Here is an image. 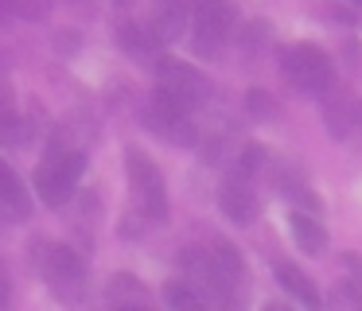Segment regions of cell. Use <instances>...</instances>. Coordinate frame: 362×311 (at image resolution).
<instances>
[{
	"mask_svg": "<svg viewBox=\"0 0 362 311\" xmlns=\"http://www.w3.org/2000/svg\"><path fill=\"white\" fill-rule=\"evenodd\" d=\"M354 117H358V113H354V101L339 93L335 105H327V129L335 132V136H346V132H351V124H354Z\"/></svg>",
	"mask_w": 362,
	"mask_h": 311,
	"instance_id": "cell-14",
	"label": "cell"
},
{
	"mask_svg": "<svg viewBox=\"0 0 362 311\" xmlns=\"http://www.w3.org/2000/svg\"><path fill=\"white\" fill-rule=\"evenodd\" d=\"M0 206L8 210V214H28V210H32L24 183H20L16 171H12L4 160H0Z\"/></svg>",
	"mask_w": 362,
	"mask_h": 311,
	"instance_id": "cell-11",
	"label": "cell"
},
{
	"mask_svg": "<svg viewBox=\"0 0 362 311\" xmlns=\"http://www.w3.org/2000/svg\"><path fill=\"white\" fill-rule=\"evenodd\" d=\"M218 206H222V214H226L230 222H238V225L257 222L261 202H257V194H253V187H250V175H230L226 183L218 187Z\"/></svg>",
	"mask_w": 362,
	"mask_h": 311,
	"instance_id": "cell-7",
	"label": "cell"
},
{
	"mask_svg": "<svg viewBox=\"0 0 362 311\" xmlns=\"http://www.w3.org/2000/svg\"><path fill=\"white\" fill-rule=\"evenodd\" d=\"M8 303V284H4V276H0V307Z\"/></svg>",
	"mask_w": 362,
	"mask_h": 311,
	"instance_id": "cell-16",
	"label": "cell"
},
{
	"mask_svg": "<svg viewBox=\"0 0 362 311\" xmlns=\"http://www.w3.org/2000/svg\"><path fill=\"white\" fill-rule=\"evenodd\" d=\"M191 23H195V35L203 51H218L230 35H234L238 12L230 0H199L195 12H191Z\"/></svg>",
	"mask_w": 362,
	"mask_h": 311,
	"instance_id": "cell-6",
	"label": "cell"
},
{
	"mask_svg": "<svg viewBox=\"0 0 362 311\" xmlns=\"http://www.w3.org/2000/svg\"><path fill=\"white\" fill-rule=\"evenodd\" d=\"M8 12H12V0H0V20H4Z\"/></svg>",
	"mask_w": 362,
	"mask_h": 311,
	"instance_id": "cell-18",
	"label": "cell"
},
{
	"mask_svg": "<svg viewBox=\"0 0 362 311\" xmlns=\"http://www.w3.org/2000/svg\"><path fill=\"white\" fill-rule=\"evenodd\" d=\"M276 280H281V288L288 295H296L300 303H304L308 311H315L320 307V292H315V284H312V276H308V272H300L296 264H281V269H276Z\"/></svg>",
	"mask_w": 362,
	"mask_h": 311,
	"instance_id": "cell-10",
	"label": "cell"
},
{
	"mask_svg": "<svg viewBox=\"0 0 362 311\" xmlns=\"http://www.w3.org/2000/svg\"><path fill=\"white\" fill-rule=\"evenodd\" d=\"M117 311H148V307H117Z\"/></svg>",
	"mask_w": 362,
	"mask_h": 311,
	"instance_id": "cell-19",
	"label": "cell"
},
{
	"mask_svg": "<svg viewBox=\"0 0 362 311\" xmlns=\"http://www.w3.org/2000/svg\"><path fill=\"white\" fill-rule=\"evenodd\" d=\"M144 124H148L160 140H168V144H183V148L195 144V124H191L187 109H183L180 101H172L164 90H156L148 98V105H144Z\"/></svg>",
	"mask_w": 362,
	"mask_h": 311,
	"instance_id": "cell-5",
	"label": "cell"
},
{
	"mask_svg": "<svg viewBox=\"0 0 362 311\" xmlns=\"http://www.w3.org/2000/svg\"><path fill=\"white\" fill-rule=\"evenodd\" d=\"M86 171V156L82 152H51L47 160L35 168V191L47 206H63L78 187V175Z\"/></svg>",
	"mask_w": 362,
	"mask_h": 311,
	"instance_id": "cell-2",
	"label": "cell"
},
{
	"mask_svg": "<svg viewBox=\"0 0 362 311\" xmlns=\"http://www.w3.org/2000/svg\"><path fill=\"white\" fill-rule=\"evenodd\" d=\"M156 78H160V90H164L172 101H180V105L187 109V113L211 101V82H206V74H203V70H195L191 62L160 59Z\"/></svg>",
	"mask_w": 362,
	"mask_h": 311,
	"instance_id": "cell-4",
	"label": "cell"
},
{
	"mask_svg": "<svg viewBox=\"0 0 362 311\" xmlns=\"http://www.w3.org/2000/svg\"><path fill=\"white\" fill-rule=\"evenodd\" d=\"M339 264H343V292L351 295L354 303H362V257L346 253Z\"/></svg>",
	"mask_w": 362,
	"mask_h": 311,
	"instance_id": "cell-15",
	"label": "cell"
},
{
	"mask_svg": "<svg viewBox=\"0 0 362 311\" xmlns=\"http://www.w3.org/2000/svg\"><path fill=\"white\" fill-rule=\"evenodd\" d=\"M281 66L292 90L300 93H327L331 90V59L315 43H292L281 51Z\"/></svg>",
	"mask_w": 362,
	"mask_h": 311,
	"instance_id": "cell-1",
	"label": "cell"
},
{
	"mask_svg": "<svg viewBox=\"0 0 362 311\" xmlns=\"http://www.w3.org/2000/svg\"><path fill=\"white\" fill-rule=\"evenodd\" d=\"M288 225H292V237H296V245L304 249V253H323V249H327V230H323V225L315 222L312 214H304V210H292V214H288Z\"/></svg>",
	"mask_w": 362,
	"mask_h": 311,
	"instance_id": "cell-9",
	"label": "cell"
},
{
	"mask_svg": "<svg viewBox=\"0 0 362 311\" xmlns=\"http://www.w3.org/2000/svg\"><path fill=\"white\" fill-rule=\"evenodd\" d=\"M152 31H156V39H175L180 35L183 31V4L180 0H164V8H160Z\"/></svg>",
	"mask_w": 362,
	"mask_h": 311,
	"instance_id": "cell-13",
	"label": "cell"
},
{
	"mask_svg": "<svg viewBox=\"0 0 362 311\" xmlns=\"http://www.w3.org/2000/svg\"><path fill=\"white\" fill-rule=\"evenodd\" d=\"M125 171H129V194H133L136 210H144V218H164L168 214V191H164L160 168L133 148L125 156Z\"/></svg>",
	"mask_w": 362,
	"mask_h": 311,
	"instance_id": "cell-3",
	"label": "cell"
},
{
	"mask_svg": "<svg viewBox=\"0 0 362 311\" xmlns=\"http://www.w3.org/2000/svg\"><path fill=\"white\" fill-rule=\"evenodd\" d=\"M261 311H292V307H288V303H265Z\"/></svg>",
	"mask_w": 362,
	"mask_h": 311,
	"instance_id": "cell-17",
	"label": "cell"
},
{
	"mask_svg": "<svg viewBox=\"0 0 362 311\" xmlns=\"http://www.w3.org/2000/svg\"><path fill=\"white\" fill-rule=\"evenodd\" d=\"M164 300L172 311H206L203 307V295L195 292L191 284H183V280H168L164 284Z\"/></svg>",
	"mask_w": 362,
	"mask_h": 311,
	"instance_id": "cell-12",
	"label": "cell"
},
{
	"mask_svg": "<svg viewBox=\"0 0 362 311\" xmlns=\"http://www.w3.org/2000/svg\"><path fill=\"white\" fill-rule=\"evenodd\" d=\"M40 269H43V276H47L55 288L82 284V261L74 257V249H66V245H43Z\"/></svg>",
	"mask_w": 362,
	"mask_h": 311,
	"instance_id": "cell-8",
	"label": "cell"
}]
</instances>
